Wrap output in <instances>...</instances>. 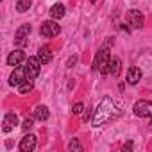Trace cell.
<instances>
[{"label":"cell","instance_id":"9c48e42d","mask_svg":"<svg viewBox=\"0 0 152 152\" xmlns=\"http://www.w3.org/2000/svg\"><path fill=\"white\" fill-rule=\"evenodd\" d=\"M36 143H38V140L34 134H25L20 141V150L22 152H32L36 148Z\"/></svg>","mask_w":152,"mask_h":152},{"label":"cell","instance_id":"277c9868","mask_svg":"<svg viewBox=\"0 0 152 152\" xmlns=\"http://www.w3.org/2000/svg\"><path fill=\"white\" fill-rule=\"evenodd\" d=\"M41 61H39V57L36 56V57H29L27 61H25V72H27V77L29 79H36L38 75H39V70H41Z\"/></svg>","mask_w":152,"mask_h":152},{"label":"cell","instance_id":"5b68a950","mask_svg":"<svg viewBox=\"0 0 152 152\" xmlns=\"http://www.w3.org/2000/svg\"><path fill=\"white\" fill-rule=\"evenodd\" d=\"M39 32H41V36H45V38H54V36H57V34L61 32V27H59L57 22L48 20V22H43V23H41Z\"/></svg>","mask_w":152,"mask_h":152},{"label":"cell","instance_id":"d6986e66","mask_svg":"<svg viewBox=\"0 0 152 152\" xmlns=\"http://www.w3.org/2000/svg\"><path fill=\"white\" fill-rule=\"evenodd\" d=\"M68 147H70V148H72V150H79V152H81V150H83V145H81V143H79V141H77V140H72V141H70V145H68Z\"/></svg>","mask_w":152,"mask_h":152},{"label":"cell","instance_id":"6da1fadb","mask_svg":"<svg viewBox=\"0 0 152 152\" xmlns=\"http://www.w3.org/2000/svg\"><path fill=\"white\" fill-rule=\"evenodd\" d=\"M116 115H120V111H118L115 100L111 97H104L102 102L97 106V109L93 113V125L95 127H100V125L107 124L111 118H115Z\"/></svg>","mask_w":152,"mask_h":152},{"label":"cell","instance_id":"ba28073f","mask_svg":"<svg viewBox=\"0 0 152 152\" xmlns=\"http://www.w3.org/2000/svg\"><path fill=\"white\" fill-rule=\"evenodd\" d=\"M125 20H127V23H129L131 27H134V29L143 27V15H141L138 9H131V11H127Z\"/></svg>","mask_w":152,"mask_h":152},{"label":"cell","instance_id":"8fae6325","mask_svg":"<svg viewBox=\"0 0 152 152\" xmlns=\"http://www.w3.org/2000/svg\"><path fill=\"white\" fill-rule=\"evenodd\" d=\"M140 79H141V70H140L138 66H131V68L127 70V75H125L127 84L134 86V84H138V83H140Z\"/></svg>","mask_w":152,"mask_h":152},{"label":"cell","instance_id":"e0dca14e","mask_svg":"<svg viewBox=\"0 0 152 152\" xmlns=\"http://www.w3.org/2000/svg\"><path fill=\"white\" fill-rule=\"evenodd\" d=\"M31 6H32V0H18L16 2V11L18 13H25V11L31 9Z\"/></svg>","mask_w":152,"mask_h":152},{"label":"cell","instance_id":"44dd1931","mask_svg":"<svg viewBox=\"0 0 152 152\" xmlns=\"http://www.w3.org/2000/svg\"><path fill=\"white\" fill-rule=\"evenodd\" d=\"M83 109H84V106H83L81 102H77V104L73 106V115H81V113H83Z\"/></svg>","mask_w":152,"mask_h":152},{"label":"cell","instance_id":"7a4b0ae2","mask_svg":"<svg viewBox=\"0 0 152 152\" xmlns=\"http://www.w3.org/2000/svg\"><path fill=\"white\" fill-rule=\"evenodd\" d=\"M109 61H111L109 47L104 45V47L97 52V56H95V59H93V70H95V72H100V73H107Z\"/></svg>","mask_w":152,"mask_h":152},{"label":"cell","instance_id":"4fadbf2b","mask_svg":"<svg viewBox=\"0 0 152 152\" xmlns=\"http://www.w3.org/2000/svg\"><path fill=\"white\" fill-rule=\"evenodd\" d=\"M120 66H122L120 57H111V61H109V68H107V73H111L113 77H118V75H120Z\"/></svg>","mask_w":152,"mask_h":152},{"label":"cell","instance_id":"52a82bcc","mask_svg":"<svg viewBox=\"0 0 152 152\" xmlns=\"http://www.w3.org/2000/svg\"><path fill=\"white\" fill-rule=\"evenodd\" d=\"M31 31H32L31 23H23L22 27H18V31H16V34H15V43H16L18 47H25L27 38H29V34H31Z\"/></svg>","mask_w":152,"mask_h":152},{"label":"cell","instance_id":"d4e9b609","mask_svg":"<svg viewBox=\"0 0 152 152\" xmlns=\"http://www.w3.org/2000/svg\"><path fill=\"white\" fill-rule=\"evenodd\" d=\"M91 2H97V0H91Z\"/></svg>","mask_w":152,"mask_h":152},{"label":"cell","instance_id":"cb8c5ba5","mask_svg":"<svg viewBox=\"0 0 152 152\" xmlns=\"http://www.w3.org/2000/svg\"><path fill=\"white\" fill-rule=\"evenodd\" d=\"M148 129L152 131V116H150V122H148Z\"/></svg>","mask_w":152,"mask_h":152},{"label":"cell","instance_id":"9a60e30c","mask_svg":"<svg viewBox=\"0 0 152 152\" xmlns=\"http://www.w3.org/2000/svg\"><path fill=\"white\" fill-rule=\"evenodd\" d=\"M64 13H66V9H64L63 4H54L52 9H50V16H52L54 20H61V18L64 16Z\"/></svg>","mask_w":152,"mask_h":152},{"label":"cell","instance_id":"603a6c76","mask_svg":"<svg viewBox=\"0 0 152 152\" xmlns=\"http://www.w3.org/2000/svg\"><path fill=\"white\" fill-rule=\"evenodd\" d=\"M127 148H132V143H125L124 145V150H127Z\"/></svg>","mask_w":152,"mask_h":152},{"label":"cell","instance_id":"7402d4cb","mask_svg":"<svg viewBox=\"0 0 152 152\" xmlns=\"http://www.w3.org/2000/svg\"><path fill=\"white\" fill-rule=\"evenodd\" d=\"M75 61H77V59H75V57H73V59H70V61H68V68H72V66L75 64Z\"/></svg>","mask_w":152,"mask_h":152},{"label":"cell","instance_id":"2e32d148","mask_svg":"<svg viewBox=\"0 0 152 152\" xmlns=\"http://www.w3.org/2000/svg\"><path fill=\"white\" fill-rule=\"evenodd\" d=\"M34 115H36V120H39V122H47L48 116H50V113H48V109L45 106H38Z\"/></svg>","mask_w":152,"mask_h":152},{"label":"cell","instance_id":"8992f818","mask_svg":"<svg viewBox=\"0 0 152 152\" xmlns=\"http://www.w3.org/2000/svg\"><path fill=\"white\" fill-rule=\"evenodd\" d=\"M29 77H27V72H25V66H16L15 72L11 73V77H9V84L11 86H20L22 83H25Z\"/></svg>","mask_w":152,"mask_h":152},{"label":"cell","instance_id":"ffe728a7","mask_svg":"<svg viewBox=\"0 0 152 152\" xmlns=\"http://www.w3.org/2000/svg\"><path fill=\"white\" fill-rule=\"evenodd\" d=\"M32 125H34V124H32V118H25V120H23V124H22V129L27 132V131H31V127H32Z\"/></svg>","mask_w":152,"mask_h":152},{"label":"cell","instance_id":"30bf717a","mask_svg":"<svg viewBox=\"0 0 152 152\" xmlns=\"http://www.w3.org/2000/svg\"><path fill=\"white\" fill-rule=\"evenodd\" d=\"M18 124V115L16 113H7L4 116V122H2V131L4 132H11Z\"/></svg>","mask_w":152,"mask_h":152},{"label":"cell","instance_id":"5bb4252c","mask_svg":"<svg viewBox=\"0 0 152 152\" xmlns=\"http://www.w3.org/2000/svg\"><path fill=\"white\" fill-rule=\"evenodd\" d=\"M38 57L43 64H48L52 61V52H50V47H39L38 50Z\"/></svg>","mask_w":152,"mask_h":152},{"label":"cell","instance_id":"7c38bea8","mask_svg":"<svg viewBox=\"0 0 152 152\" xmlns=\"http://www.w3.org/2000/svg\"><path fill=\"white\" fill-rule=\"evenodd\" d=\"M23 61H25V54H23L20 48H18V50H13V52L7 56V64H9V66H15V68H16V66H20Z\"/></svg>","mask_w":152,"mask_h":152},{"label":"cell","instance_id":"3957f363","mask_svg":"<svg viewBox=\"0 0 152 152\" xmlns=\"http://www.w3.org/2000/svg\"><path fill=\"white\" fill-rule=\"evenodd\" d=\"M132 111L138 118H150L152 116V100H138L132 106Z\"/></svg>","mask_w":152,"mask_h":152},{"label":"cell","instance_id":"ac0fdd59","mask_svg":"<svg viewBox=\"0 0 152 152\" xmlns=\"http://www.w3.org/2000/svg\"><path fill=\"white\" fill-rule=\"evenodd\" d=\"M32 91V83H31V79H27L25 83H22L20 86H18V93L20 95H27V93H31Z\"/></svg>","mask_w":152,"mask_h":152}]
</instances>
